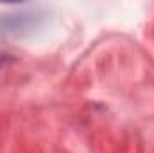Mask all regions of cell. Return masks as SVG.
Listing matches in <instances>:
<instances>
[{"label":"cell","instance_id":"1","mask_svg":"<svg viewBox=\"0 0 154 153\" xmlns=\"http://www.w3.org/2000/svg\"><path fill=\"white\" fill-rule=\"evenodd\" d=\"M38 13L36 11H14V13H4L0 16V31L5 34H20L32 25H36Z\"/></svg>","mask_w":154,"mask_h":153},{"label":"cell","instance_id":"2","mask_svg":"<svg viewBox=\"0 0 154 153\" xmlns=\"http://www.w3.org/2000/svg\"><path fill=\"white\" fill-rule=\"evenodd\" d=\"M9 58H11V56H7V54H2V52H0V67H2L4 63H7V61H9Z\"/></svg>","mask_w":154,"mask_h":153}]
</instances>
